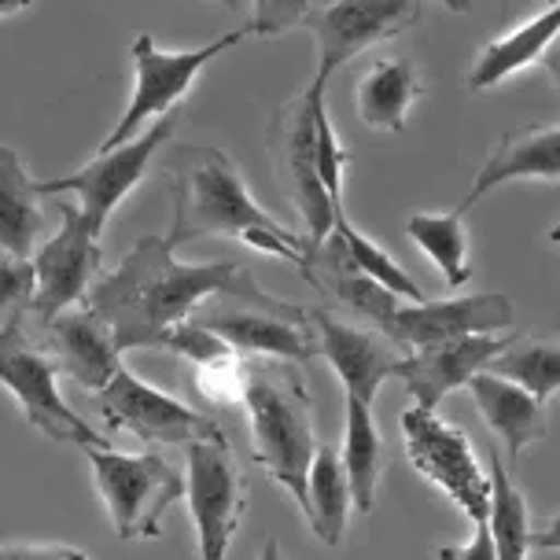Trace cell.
Wrapping results in <instances>:
<instances>
[{
	"mask_svg": "<svg viewBox=\"0 0 560 560\" xmlns=\"http://www.w3.org/2000/svg\"><path fill=\"white\" fill-rule=\"evenodd\" d=\"M310 322H314L310 328L322 339L317 347H322L325 362L332 365V373L339 376V384H343V395L350 402H362L373 409L384 380L395 376L402 350L380 332L347 325V322H339V317L325 314V310H314Z\"/></svg>",
	"mask_w": 560,
	"mask_h": 560,
	"instance_id": "e0dca14e",
	"label": "cell"
},
{
	"mask_svg": "<svg viewBox=\"0 0 560 560\" xmlns=\"http://www.w3.org/2000/svg\"><path fill=\"white\" fill-rule=\"evenodd\" d=\"M549 4H557V0H546V8H549Z\"/></svg>",
	"mask_w": 560,
	"mask_h": 560,
	"instance_id": "ee69618b",
	"label": "cell"
},
{
	"mask_svg": "<svg viewBox=\"0 0 560 560\" xmlns=\"http://www.w3.org/2000/svg\"><path fill=\"white\" fill-rule=\"evenodd\" d=\"M516 325V306L505 295H457V299H424V303L398 306L384 325V339L409 354L446 339L462 336H502Z\"/></svg>",
	"mask_w": 560,
	"mask_h": 560,
	"instance_id": "9a60e30c",
	"label": "cell"
},
{
	"mask_svg": "<svg viewBox=\"0 0 560 560\" xmlns=\"http://www.w3.org/2000/svg\"><path fill=\"white\" fill-rule=\"evenodd\" d=\"M244 277L247 269L229 258L188 266L166 244V236H140L115 273L100 277L82 303L104 317L118 354L140 347L163 350L170 328L188 322L199 306L225 295Z\"/></svg>",
	"mask_w": 560,
	"mask_h": 560,
	"instance_id": "6da1fadb",
	"label": "cell"
},
{
	"mask_svg": "<svg viewBox=\"0 0 560 560\" xmlns=\"http://www.w3.org/2000/svg\"><path fill=\"white\" fill-rule=\"evenodd\" d=\"M252 30H229L225 37H214L210 45L199 48H182V52H163L155 45L152 34H140L129 59H133V96H129L126 115L118 118V126L104 137L100 152H115V148L129 144L137 133H144L148 126H155L159 118L174 115V107L188 96V89L199 78L210 59H218L229 48H236Z\"/></svg>",
	"mask_w": 560,
	"mask_h": 560,
	"instance_id": "8992f818",
	"label": "cell"
},
{
	"mask_svg": "<svg viewBox=\"0 0 560 560\" xmlns=\"http://www.w3.org/2000/svg\"><path fill=\"white\" fill-rule=\"evenodd\" d=\"M549 244H557V247H560V222H557L553 229H549Z\"/></svg>",
	"mask_w": 560,
	"mask_h": 560,
	"instance_id": "b9f144b4",
	"label": "cell"
},
{
	"mask_svg": "<svg viewBox=\"0 0 560 560\" xmlns=\"http://www.w3.org/2000/svg\"><path fill=\"white\" fill-rule=\"evenodd\" d=\"M45 354L56 362L59 376H70L93 395L122 369V354L115 350L112 328L85 303L63 310L45 325Z\"/></svg>",
	"mask_w": 560,
	"mask_h": 560,
	"instance_id": "ac0fdd59",
	"label": "cell"
},
{
	"mask_svg": "<svg viewBox=\"0 0 560 560\" xmlns=\"http://www.w3.org/2000/svg\"><path fill=\"white\" fill-rule=\"evenodd\" d=\"M23 325H12L0 332V384L12 392L30 424L37 432H45L52 443H70L78 450H107L112 443L93 432L89 420H82L63 402V395L56 387V362L45 354V347H37L26 336Z\"/></svg>",
	"mask_w": 560,
	"mask_h": 560,
	"instance_id": "ba28073f",
	"label": "cell"
},
{
	"mask_svg": "<svg viewBox=\"0 0 560 560\" xmlns=\"http://www.w3.org/2000/svg\"><path fill=\"white\" fill-rule=\"evenodd\" d=\"M258 560H284V553H280V542H277V538H269V542L262 546V553H258Z\"/></svg>",
	"mask_w": 560,
	"mask_h": 560,
	"instance_id": "ab89813d",
	"label": "cell"
},
{
	"mask_svg": "<svg viewBox=\"0 0 560 560\" xmlns=\"http://www.w3.org/2000/svg\"><path fill=\"white\" fill-rule=\"evenodd\" d=\"M468 392L476 398L479 417L487 420V428L505 443V454L516 457L524 454L532 443H542L549 435V413L546 402H538L524 392V387L509 384V380L494 373H476L468 380Z\"/></svg>",
	"mask_w": 560,
	"mask_h": 560,
	"instance_id": "ffe728a7",
	"label": "cell"
},
{
	"mask_svg": "<svg viewBox=\"0 0 560 560\" xmlns=\"http://www.w3.org/2000/svg\"><path fill=\"white\" fill-rule=\"evenodd\" d=\"M185 498L199 538V560H225L247 505V479L225 439H199L185 446Z\"/></svg>",
	"mask_w": 560,
	"mask_h": 560,
	"instance_id": "30bf717a",
	"label": "cell"
},
{
	"mask_svg": "<svg viewBox=\"0 0 560 560\" xmlns=\"http://www.w3.org/2000/svg\"><path fill=\"white\" fill-rule=\"evenodd\" d=\"M100 236L85 225L78 203H59V233L48 236L34 255V306L30 317L48 325L70 306H82L89 280L100 273Z\"/></svg>",
	"mask_w": 560,
	"mask_h": 560,
	"instance_id": "4fadbf2b",
	"label": "cell"
},
{
	"mask_svg": "<svg viewBox=\"0 0 560 560\" xmlns=\"http://www.w3.org/2000/svg\"><path fill=\"white\" fill-rule=\"evenodd\" d=\"M170 185H174V218H170L166 244L185 247L199 236H240L255 252L284 258L303 269L306 262V236L284 229L266 207L255 203L247 192L240 170L229 163L225 152L199 144H174L170 159Z\"/></svg>",
	"mask_w": 560,
	"mask_h": 560,
	"instance_id": "7a4b0ae2",
	"label": "cell"
},
{
	"mask_svg": "<svg viewBox=\"0 0 560 560\" xmlns=\"http://www.w3.org/2000/svg\"><path fill=\"white\" fill-rule=\"evenodd\" d=\"M424 93V78L406 59H373L354 89L358 118L373 133H402L409 107Z\"/></svg>",
	"mask_w": 560,
	"mask_h": 560,
	"instance_id": "7402d4cb",
	"label": "cell"
},
{
	"mask_svg": "<svg viewBox=\"0 0 560 560\" xmlns=\"http://www.w3.org/2000/svg\"><path fill=\"white\" fill-rule=\"evenodd\" d=\"M0 560H89L82 549L56 542H8L0 546Z\"/></svg>",
	"mask_w": 560,
	"mask_h": 560,
	"instance_id": "e575fe53",
	"label": "cell"
},
{
	"mask_svg": "<svg viewBox=\"0 0 560 560\" xmlns=\"http://www.w3.org/2000/svg\"><path fill=\"white\" fill-rule=\"evenodd\" d=\"M332 233H336L339 244H343V252H347L350 262H354L358 273H365L369 280H376L380 288H387V292L398 295V299H409V303H424L428 299L424 288H420L417 280L384 252V247H376L362 229H354V222L347 218V210H339L336 214Z\"/></svg>",
	"mask_w": 560,
	"mask_h": 560,
	"instance_id": "83f0119b",
	"label": "cell"
},
{
	"mask_svg": "<svg viewBox=\"0 0 560 560\" xmlns=\"http://www.w3.org/2000/svg\"><path fill=\"white\" fill-rule=\"evenodd\" d=\"M85 454L115 535L122 542L155 538L166 509L185 494V476L159 454H118L112 446Z\"/></svg>",
	"mask_w": 560,
	"mask_h": 560,
	"instance_id": "52a82bcc",
	"label": "cell"
},
{
	"mask_svg": "<svg viewBox=\"0 0 560 560\" xmlns=\"http://www.w3.org/2000/svg\"><path fill=\"white\" fill-rule=\"evenodd\" d=\"M542 67H546V74H549V82L557 85V93H560V37L553 45H549V52L542 56Z\"/></svg>",
	"mask_w": 560,
	"mask_h": 560,
	"instance_id": "74e56055",
	"label": "cell"
},
{
	"mask_svg": "<svg viewBox=\"0 0 560 560\" xmlns=\"http://www.w3.org/2000/svg\"><path fill=\"white\" fill-rule=\"evenodd\" d=\"M347 166H350V152L339 144L336 126H332V118H328V107H322V112H317V174H322V185L328 199H332V207L339 210H343Z\"/></svg>",
	"mask_w": 560,
	"mask_h": 560,
	"instance_id": "1f68e13d",
	"label": "cell"
},
{
	"mask_svg": "<svg viewBox=\"0 0 560 560\" xmlns=\"http://www.w3.org/2000/svg\"><path fill=\"white\" fill-rule=\"evenodd\" d=\"M163 350L185 354L196 369L214 365V362H225V358H233V354H236V350L229 347L222 336L207 332V328H203V325H196L192 317H188V322H182V325L170 328V332L163 336Z\"/></svg>",
	"mask_w": 560,
	"mask_h": 560,
	"instance_id": "4dcf8cb0",
	"label": "cell"
},
{
	"mask_svg": "<svg viewBox=\"0 0 560 560\" xmlns=\"http://www.w3.org/2000/svg\"><path fill=\"white\" fill-rule=\"evenodd\" d=\"M255 439V462L306 509V472L317 454L314 402L292 362H244V398Z\"/></svg>",
	"mask_w": 560,
	"mask_h": 560,
	"instance_id": "3957f363",
	"label": "cell"
},
{
	"mask_svg": "<svg viewBox=\"0 0 560 560\" xmlns=\"http://www.w3.org/2000/svg\"><path fill=\"white\" fill-rule=\"evenodd\" d=\"M45 236L42 192L15 148L0 144V255L30 258Z\"/></svg>",
	"mask_w": 560,
	"mask_h": 560,
	"instance_id": "603a6c76",
	"label": "cell"
},
{
	"mask_svg": "<svg viewBox=\"0 0 560 560\" xmlns=\"http://www.w3.org/2000/svg\"><path fill=\"white\" fill-rule=\"evenodd\" d=\"M34 262L0 255V332L23 325L34 306Z\"/></svg>",
	"mask_w": 560,
	"mask_h": 560,
	"instance_id": "f546056e",
	"label": "cell"
},
{
	"mask_svg": "<svg viewBox=\"0 0 560 560\" xmlns=\"http://www.w3.org/2000/svg\"><path fill=\"white\" fill-rule=\"evenodd\" d=\"M516 343L513 336H462V339H446V343L424 347V350H409L398 358L395 376L406 384L413 406L435 413V406L446 395H454L457 387H468V380L494 362L498 354Z\"/></svg>",
	"mask_w": 560,
	"mask_h": 560,
	"instance_id": "2e32d148",
	"label": "cell"
},
{
	"mask_svg": "<svg viewBox=\"0 0 560 560\" xmlns=\"http://www.w3.org/2000/svg\"><path fill=\"white\" fill-rule=\"evenodd\" d=\"M96 409L112 428L137 435L140 443H199V439H225L222 428L207 413H196L192 406L177 402L174 395L144 384L122 365L93 395Z\"/></svg>",
	"mask_w": 560,
	"mask_h": 560,
	"instance_id": "7c38bea8",
	"label": "cell"
},
{
	"mask_svg": "<svg viewBox=\"0 0 560 560\" xmlns=\"http://www.w3.org/2000/svg\"><path fill=\"white\" fill-rule=\"evenodd\" d=\"M402 443L409 465L432 487L454 502L472 524H487L490 516V472L476 462L472 439L462 428L446 424L435 413L420 406H409L402 413Z\"/></svg>",
	"mask_w": 560,
	"mask_h": 560,
	"instance_id": "9c48e42d",
	"label": "cell"
},
{
	"mask_svg": "<svg viewBox=\"0 0 560 560\" xmlns=\"http://www.w3.org/2000/svg\"><path fill=\"white\" fill-rule=\"evenodd\" d=\"M443 4L450 8V12H457V15H468V12H472V0H443Z\"/></svg>",
	"mask_w": 560,
	"mask_h": 560,
	"instance_id": "60d3db41",
	"label": "cell"
},
{
	"mask_svg": "<svg viewBox=\"0 0 560 560\" xmlns=\"http://www.w3.org/2000/svg\"><path fill=\"white\" fill-rule=\"evenodd\" d=\"M199 392L218 406H233L244 398V358L233 354L225 362L199 369Z\"/></svg>",
	"mask_w": 560,
	"mask_h": 560,
	"instance_id": "836d02e7",
	"label": "cell"
},
{
	"mask_svg": "<svg viewBox=\"0 0 560 560\" xmlns=\"http://www.w3.org/2000/svg\"><path fill=\"white\" fill-rule=\"evenodd\" d=\"M490 538H494V560H527L532 546V524H527V502L513 483V476L502 468V454H490Z\"/></svg>",
	"mask_w": 560,
	"mask_h": 560,
	"instance_id": "4316f807",
	"label": "cell"
},
{
	"mask_svg": "<svg viewBox=\"0 0 560 560\" xmlns=\"http://www.w3.org/2000/svg\"><path fill=\"white\" fill-rule=\"evenodd\" d=\"M174 129H177L174 115L159 118L155 126H148L144 133H137L129 144L115 148V152H100L93 163H85L82 170H74V174L37 182V192L42 196H67V192L78 196V210H82L85 225L100 236L107 225V218H112V210L140 185V177H144L152 155L159 148L170 144Z\"/></svg>",
	"mask_w": 560,
	"mask_h": 560,
	"instance_id": "8fae6325",
	"label": "cell"
},
{
	"mask_svg": "<svg viewBox=\"0 0 560 560\" xmlns=\"http://www.w3.org/2000/svg\"><path fill=\"white\" fill-rule=\"evenodd\" d=\"M406 236L424 252L432 262L439 266V273L450 288H465L468 277H472V266H468V233H465V207L454 210H424V214H413L406 222Z\"/></svg>",
	"mask_w": 560,
	"mask_h": 560,
	"instance_id": "484cf974",
	"label": "cell"
},
{
	"mask_svg": "<svg viewBox=\"0 0 560 560\" xmlns=\"http://www.w3.org/2000/svg\"><path fill=\"white\" fill-rule=\"evenodd\" d=\"M420 19V0H332L322 12H310L306 26L317 42V74L325 85L339 67L365 48L392 42Z\"/></svg>",
	"mask_w": 560,
	"mask_h": 560,
	"instance_id": "5bb4252c",
	"label": "cell"
},
{
	"mask_svg": "<svg viewBox=\"0 0 560 560\" xmlns=\"http://www.w3.org/2000/svg\"><path fill=\"white\" fill-rule=\"evenodd\" d=\"M350 483H347V468L336 446H317L314 462L306 472V509L303 516L314 527L317 542L339 546L350 520Z\"/></svg>",
	"mask_w": 560,
	"mask_h": 560,
	"instance_id": "cb8c5ba5",
	"label": "cell"
},
{
	"mask_svg": "<svg viewBox=\"0 0 560 560\" xmlns=\"http://www.w3.org/2000/svg\"><path fill=\"white\" fill-rule=\"evenodd\" d=\"M557 37H560V0L549 4L546 12H538L535 19H524V23L513 26L509 34L483 45V52L476 56L472 70H468L465 85L472 89V93H487V89L509 82L520 70L542 63V56L549 52V45H553Z\"/></svg>",
	"mask_w": 560,
	"mask_h": 560,
	"instance_id": "44dd1931",
	"label": "cell"
},
{
	"mask_svg": "<svg viewBox=\"0 0 560 560\" xmlns=\"http://www.w3.org/2000/svg\"><path fill=\"white\" fill-rule=\"evenodd\" d=\"M310 19V0H252L247 30L258 37H280Z\"/></svg>",
	"mask_w": 560,
	"mask_h": 560,
	"instance_id": "d6a6232c",
	"label": "cell"
},
{
	"mask_svg": "<svg viewBox=\"0 0 560 560\" xmlns=\"http://www.w3.org/2000/svg\"><path fill=\"white\" fill-rule=\"evenodd\" d=\"M196 325H203L207 332L222 336L229 347L244 350V354H269L280 362L306 365L317 354V343L310 336V314L284 299L262 292L255 284V277L247 273L236 288H229L225 295L210 299L192 314Z\"/></svg>",
	"mask_w": 560,
	"mask_h": 560,
	"instance_id": "277c9868",
	"label": "cell"
},
{
	"mask_svg": "<svg viewBox=\"0 0 560 560\" xmlns=\"http://www.w3.org/2000/svg\"><path fill=\"white\" fill-rule=\"evenodd\" d=\"M439 560H494V538H490V527L487 524H476L472 538L465 546H439L435 549Z\"/></svg>",
	"mask_w": 560,
	"mask_h": 560,
	"instance_id": "d590c367",
	"label": "cell"
},
{
	"mask_svg": "<svg viewBox=\"0 0 560 560\" xmlns=\"http://www.w3.org/2000/svg\"><path fill=\"white\" fill-rule=\"evenodd\" d=\"M505 182H560V122L509 129L490 148L462 207L468 210Z\"/></svg>",
	"mask_w": 560,
	"mask_h": 560,
	"instance_id": "d6986e66",
	"label": "cell"
},
{
	"mask_svg": "<svg viewBox=\"0 0 560 560\" xmlns=\"http://www.w3.org/2000/svg\"><path fill=\"white\" fill-rule=\"evenodd\" d=\"M527 546L532 549H560V513L549 516L538 532L527 535Z\"/></svg>",
	"mask_w": 560,
	"mask_h": 560,
	"instance_id": "8d00e7d4",
	"label": "cell"
},
{
	"mask_svg": "<svg viewBox=\"0 0 560 560\" xmlns=\"http://www.w3.org/2000/svg\"><path fill=\"white\" fill-rule=\"evenodd\" d=\"M218 4L229 8V12H236V8H240V0H218Z\"/></svg>",
	"mask_w": 560,
	"mask_h": 560,
	"instance_id": "7bdbcfd3",
	"label": "cell"
},
{
	"mask_svg": "<svg viewBox=\"0 0 560 560\" xmlns=\"http://www.w3.org/2000/svg\"><path fill=\"white\" fill-rule=\"evenodd\" d=\"M30 4H34V0H0V19H8V15H19V12H26Z\"/></svg>",
	"mask_w": 560,
	"mask_h": 560,
	"instance_id": "f35d334b",
	"label": "cell"
},
{
	"mask_svg": "<svg viewBox=\"0 0 560 560\" xmlns=\"http://www.w3.org/2000/svg\"><path fill=\"white\" fill-rule=\"evenodd\" d=\"M343 468L350 483V502L358 513H373L380 476H384V435L373 417V409L347 398V435H343Z\"/></svg>",
	"mask_w": 560,
	"mask_h": 560,
	"instance_id": "d4e9b609",
	"label": "cell"
},
{
	"mask_svg": "<svg viewBox=\"0 0 560 560\" xmlns=\"http://www.w3.org/2000/svg\"><path fill=\"white\" fill-rule=\"evenodd\" d=\"M325 107V85L310 82L295 100L269 122V152H273L277 182L284 188L288 203L299 210L306 225V244L317 247L332 236L339 207L328 199L322 174H317V112Z\"/></svg>",
	"mask_w": 560,
	"mask_h": 560,
	"instance_id": "5b68a950",
	"label": "cell"
},
{
	"mask_svg": "<svg viewBox=\"0 0 560 560\" xmlns=\"http://www.w3.org/2000/svg\"><path fill=\"white\" fill-rule=\"evenodd\" d=\"M487 373L524 387L538 402H549L560 392V343H509Z\"/></svg>",
	"mask_w": 560,
	"mask_h": 560,
	"instance_id": "f1b7e54d",
	"label": "cell"
}]
</instances>
